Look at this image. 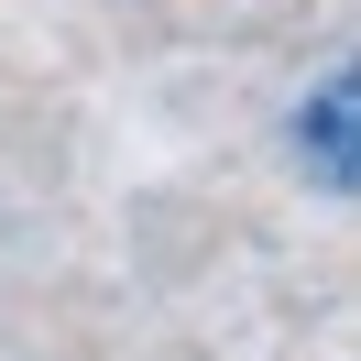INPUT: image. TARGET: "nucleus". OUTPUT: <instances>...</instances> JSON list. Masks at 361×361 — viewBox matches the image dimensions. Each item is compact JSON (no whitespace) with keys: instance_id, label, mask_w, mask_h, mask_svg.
Wrapping results in <instances>:
<instances>
[{"instance_id":"f257e3e1","label":"nucleus","mask_w":361,"mask_h":361,"mask_svg":"<svg viewBox=\"0 0 361 361\" xmlns=\"http://www.w3.org/2000/svg\"><path fill=\"white\" fill-rule=\"evenodd\" d=\"M295 164H307L329 197H361V66H339L329 88H307V110H295Z\"/></svg>"}]
</instances>
